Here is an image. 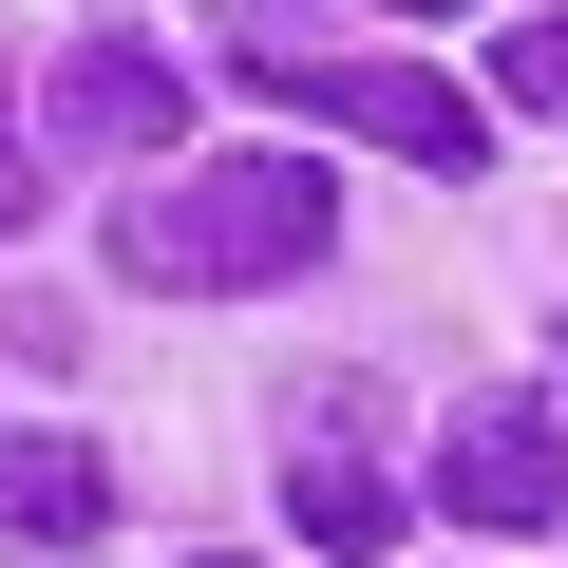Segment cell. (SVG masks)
<instances>
[{
	"mask_svg": "<svg viewBox=\"0 0 568 568\" xmlns=\"http://www.w3.org/2000/svg\"><path fill=\"white\" fill-rule=\"evenodd\" d=\"M323 246H342V171H304V152H209V171H171V190L114 209L133 284H284Z\"/></svg>",
	"mask_w": 568,
	"mask_h": 568,
	"instance_id": "cell-1",
	"label": "cell"
},
{
	"mask_svg": "<svg viewBox=\"0 0 568 568\" xmlns=\"http://www.w3.org/2000/svg\"><path fill=\"white\" fill-rule=\"evenodd\" d=\"M246 77H265L284 114H342V133L398 152V171H474V152H493V114H474L455 77H417V58H361V77H342V58H246Z\"/></svg>",
	"mask_w": 568,
	"mask_h": 568,
	"instance_id": "cell-2",
	"label": "cell"
},
{
	"mask_svg": "<svg viewBox=\"0 0 568 568\" xmlns=\"http://www.w3.org/2000/svg\"><path fill=\"white\" fill-rule=\"evenodd\" d=\"M436 511H474V530H549V511H568V417H549V398H455V436H436Z\"/></svg>",
	"mask_w": 568,
	"mask_h": 568,
	"instance_id": "cell-3",
	"label": "cell"
},
{
	"mask_svg": "<svg viewBox=\"0 0 568 568\" xmlns=\"http://www.w3.org/2000/svg\"><path fill=\"white\" fill-rule=\"evenodd\" d=\"M39 133H58V152H171V133H190V77H171L152 39H77L58 95H39Z\"/></svg>",
	"mask_w": 568,
	"mask_h": 568,
	"instance_id": "cell-4",
	"label": "cell"
},
{
	"mask_svg": "<svg viewBox=\"0 0 568 568\" xmlns=\"http://www.w3.org/2000/svg\"><path fill=\"white\" fill-rule=\"evenodd\" d=\"M95 530H114V455H95V436H0V549L58 568V549H95Z\"/></svg>",
	"mask_w": 568,
	"mask_h": 568,
	"instance_id": "cell-5",
	"label": "cell"
},
{
	"mask_svg": "<svg viewBox=\"0 0 568 568\" xmlns=\"http://www.w3.org/2000/svg\"><path fill=\"white\" fill-rule=\"evenodd\" d=\"M284 511H304V549H342V568H361V549H398V493L361 474V417H323L304 455H284Z\"/></svg>",
	"mask_w": 568,
	"mask_h": 568,
	"instance_id": "cell-6",
	"label": "cell"
},
{
	"mask_svg": "<svg viewBox=\"0 0 568 568\" xmlns=\"http://www.w3.org/2000/svg\"><path fill=\"white\" fill-rule=\"evenodd\" d=\"M493 95H530V114H568V20H511V39H493Z\"/></svg>",
	"mask_w": 568,
	"mask_h": 568,
	"instance_id": "cell-7",
	"label": "cell"
},
{
	"mask_svg": "<svg viewBox=\"0 0 568 568\" xmlns=\"http://www.w3.org/2000/svg\"><path fill=\"white\" fill-rule=\"evenodd\" d=\"M39 209V152H20V95H0V227Z\"/></svg>",
	"mask_w": 568,
	"mask_h": 568,
	"instance_id": "cell-8",
	"label": "cell"
},
{
	"mask_svg": "<svg viewBox=\"0 0 568 568\" xmlns=\"http://www.w3.org/2000/svg\"><path fill=\"white\" fill-rule=\"evenodd\" d=\"M398 20H474V0H398Z\"/></svg>",
	"mask_w": 568,
	"mask_h": 568,
	"instance_id": "cell-9",
	"label": "cell"
}]
</instances>
